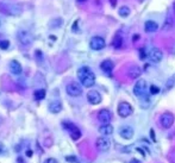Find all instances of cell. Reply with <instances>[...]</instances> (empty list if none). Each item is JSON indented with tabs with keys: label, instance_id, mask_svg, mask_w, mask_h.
Listing matches in <instances>:
<instances>
[{
	"label": "cell",
	"instance_id": "obj_11",
	"mask_svg": "<svg viewBox=\"0 0 175 163\" xmlns=\"http://www.w3.org/2000/svg\"><path fill=\"white\" fill-rule=\"evenodd\" d=\"M87 100L92 105H98L101 102V95L98 91H89L87 93Z\"/></svg>",
	"mask_w": 175,
	"mask_h": 163
},
{
	"label": "cell",
	"instance_id": "obj_27",
	"mask_svg": "<svg viewBox=\"0 0 175 163\" xmlns=\"http://www.w3.org/2000/svg\"><path fill=\"white\" fill-rule=\"evenodd\" d=\"M43 163H58L55 158H53V157H50V158H47L45 161H44Z\"/></svg>",
	"mask_w": 175,
	"mask_h": 163
},
{
	"label": "cell",
	"instance_id": "obj_28",
	"mask_svg": "<svg viewBox=\"0 0 175 163\" xmlns=\"http://www.w3.org/2000/svg\"><path fill=\"white\" fill-rule=\"evenodd\" d=\"M110 2H111V5H112V7H114V6L117 5V0H110Z\"/></svg>",
	"mask_w": 175,
	"mask_h": 163
},
{
	"label": "cell",
	"instance_id": "obj_34",
	"mask_svg": "<svg viewBox=\"0 0 175 163\" xmlns=\"http://www.w3.org/2000/svg\"><path fill=\"white\" fill-rule=\"evenodd\" d=\"M173 9H174V11H175V2L173 4Z\"/></svg>",
	"mask_w": 175,
	"mask_h": 163
},
{
	"label": "cell",
	"instance_id": "obj_18",
	"mask_svg": "<svg viewBox=\"0 0 175 163\" xmlns=\"http://www.w3.org/2000/svg\"><path fill=\"white\" fill-rule=\"evenodd\" d=\"M144 29L147 32H156L158 30V24L154 20H148V22H145Z\"/></svg>",
	"mask_w": 175,
	"mask_h": 163
},
{
	"label": "cell",
	"instance_id": "obj_31",
	"mask_svg": "<svg viewBox=\"0 0 175 163\" xmlns=\"http://www.w3.org/2000/svg\"><path fill=\"white\" fill-rule=\"evenodd\" d=\"M130 163H140V161H138V160H136V158H133V160L130 161Z\"/></svg>",
	"mask_w": 175,
	"mask_h": 163
},
{
	"label": "cell",
	"instance_id": "obj_19",
	"mask_svg": "<svg viewBox=\"0 0 175 163\" xmlns=\"http://www.w3.org/2000/svg\"><path fill=\"white\" fill-rule=\"evenodd\" d=\"M49 111L51 112V113H58V112H61L62 111V104L60 102V101H51L50 104H49Z\"/></svg>",
	"mask_w": 175,
	"mask_h": 163
},
{
	"label": "cell",
	"instance_id": "obj_21",
	"mask_svg": "<svg viewBox=\"0 0 175 163\" xmlns=\"http://www.w3.org/2000/svg\"><path fill=\"white\" fill-rule=\"evenodd\" d=\"M33 97L36 100H42V99L45 98V91L44 89H38L33 93Z\"/></svg>",
	"mask_w": 175,
	"mask_h": 163
},
{
	"label": "cell",
	"instance_id": "obj_29",
	"mask_svg": "<svg viewBox=\"0 0 175 163\" xmlns=\"http://www.w3.org/2000/svg\"><path fill=\"white\" fill-rule=\"evenodd\" d=\"M140 51H141V57H142V58H144V57H145V53H144V49H141Z\"/></svg>",
	"mask_w": 175,
	"mask_h": 163
},
{
	"label": "cell",
	"instance_id": "obj_4",
	"mask_svg": "<svg viewBox=\"0 0 175 163\" xmlns=\"http://www.w3.org/2000/svg\"><path fill=\"white\" fill-rule=\"evenodd\" d=\"M66 91L67 93H68V95H70V97H80L82 94V87H81V85L75 82V81L68 83L66 87Z\"/></svg>",
	"mask_w": 175,
	"mask_h": 163
},
{
	"label": "cell",
	"instance_id": "obj_20",
	"mask_svg": "<svg viewBox=\"0 0 175 163\" xmlns=\"http://www.w3.org/2000/svg\"><path fill=\"white\" fill-rule=\"evenodd\" d=\"M119 16L121 17H124V18H126V17H129V14H130V9L128 7V6H121V9H119Z\"/></svg>",
	"mask_w": 175,
	"mask_h": 163
},
{
	"label": "cell",
	"instance_id": "obj_32",
	"mask_svg": "<svg viewBox=\"0 0 175 163\" xmlns=\"http://www.w3.org/2000/svg\"><path fill=\"white\" fill-rule=\"evenodd\" d=\"M150 132H151V137H153V141L155 142V135H154V130H151Z\"/></svg>",
	"mask_w": 175,
	"mask_h": 163
},
{
	"label": "cell",
	"instance_id": "obj_36",
	"mask_svg": "<svg viewBox=\"0 0 175 163\" xmlns=\"http://www.w3.org/2000/svg\"><path fill=\"white\" fill-rule=\"evenodd\" d=\"M1 121H2V119H1V117H0V124H1Z\"/></svg>",
	"mask_w": 175,
	"mask_h": 163
},
{
	"label": "cell",
	"instance_id": "obj_6",
	"mask_svg": "<svg viewBox=\"0 0 175 163\" xmlns=\"http://www.w3.org/2000/svg\"><path fill=\"white\" fill-rule=\"evenodd\" d=\"M17 38H18L19 43L23 44V45H29V44L32 43L33 41L32 35L26 30H19L18 33H17Z\"/></svg>",
	"mask_w": 175,
	"mask_h": 163
},
{
	"label": "cell",
	"instance_id": "obj_23",
	"mask_svg": "<svg viewBox=\"0 0 175 163\" xmlns=\"http://www.w3.org/2000/svg\"><path fill=\"white\" fill-rule=\"evenodd\" d=\"M10 46V42L7 41V39H4V41H0V48L2 49V50H6L7 48Z\"/></svg>",
	"mask_w": 175,
	"mask_h": 163
},
{
	"label": "cell",
	"instance_id": "obj_16",
	"mask_svg": "<svg viewBox=\"0 0 175 163\" xmlns=\"http://www.w3.org/2000/svg\"><path fill=\"white\" fill-rule=\"evenodd\" d=\"M142 74V70H141V68L140 67H137V65H133L131 67L130 69H129V72H128V76L132 79V80H135V79H138L140 76Z\"/></svg>",
	"mask_w": 175,
	"mask_h": 163
},
{
	"label": "cell",
	"instance_id": "obj_9",
	"mask_svg": "<svg viewBox=\"0 0 175 163\" xmlns=\"http://www.w3.org/2000/svg\"><path fill=\"white\" fill-rule=\"evenodd\" d=\"M89 45H91V48L93 49V50H101V49H104L105 48V39L102 38V37H99V36H94V37H92V39H91V42H89Z\"/></svg>",
	"mask_w": 175,
	"mask_h": 163
},
{
	"label": "cell",
	"instance_id": "obj_24",
	"mask_svg": "<svg viewBox=\"0 0 175 163\" xmlns=\"http://www.w3.org/2000/svg\"><path fill=\"white\" fill-rule=\"evenodd\" d=\"M149 91H150L151 94H158L160 93V88L157 87V86H155V85H151L150 88H149Z\"/></svg>",
	"mask_w": 175,
	"mask_h": 163
},
{
	"label": "cell",
	"instance_id": "obj_17",
	"mask_svg": "<svg viewBox=\"0 0 175 163\" xmlns=\"http://www.w3.org/2000/svg\"><path fill=\"white\" fill-rule=\"evenodd\" d=\"M113 126L111 125V124H106V125H101L100 128H99V132L104 136V137H107L110 135H112L113 133Z\"/></svg>",
	"mask_w": 175,
	"mask_h": 163
},
{
	"label": "cell",
	"instance_id": "obj_2",
	"mask_svg": "<svg viewBox=\"0 0 175 163\" xmlns=\"http://www.w3.org/2000/svg\"><path fill=\"white\" fill-rule=\"evenodd\" d=\"M117 112H118L119 117H121V118H128L129 116H131L132 113H133V107H132L129 102L121 101V104L118 105Z\"/></svg>",
	"mask_w": 175,
	"mask_h": 163
},
{
	"label": "cell",
	"instance_id": "obj_22",
	"mask_svg": "<svg viewBox=\"0 0 175 163\" xmlns=\"http://www.w3.org/2000/svg\"><path fill=\"white\" fill-rule=\"evenodd\" d=\"M121 44H123V38L119 37V36H116L114 39H113V42H112V45H113L116 49H119L121 46Z\"/></svg>",
	"mask_w": 175,
	"mask_h": 163
},
{
	"label": "cell",
	"instance_id": "obj_1",
	"mask_svg": "<svg viewBox=\"0 0 175 163\" xmlns=\"http://www.w3.org/2000/svg\"><path fill=\"white\" fill-rule=\"evenodd\" d=\"M77 77L84 87H92L95 83V75L88 67H81L77 70Z\"/></svg>",
	"mask_w": 175,
	"mask_h": 163
},
{
	"label": "cell",
	"instance_id": "obj_10",
	"mask_svg": "<svg viewBox=\"0 0 175 163\" xmlns=\"http://www.w3.org/2000/svg\"><path fill=\"white\" fill-rule=\"evenodd\" d=\"M98 119L100 123H102V125H106V124H110V121L112 119V114L109 109H100L98 113Z\"/></svg>",
	"mask_w": 175,
	"mask_h": 163
},
{
	"label": "cell",
	"instance_id": "obj_25",
	"mask_svg": "<svg viewBox=\"0 0 175 163\" xmlns=\"http://www.w3.org/2000/svg\"><path fill=\"white\" fill-rule=\"evenodd\" d=\"M173 86H174V79H170L169 81H167V83H166V88L167 89H170Z\"/></svg>",
	"mask_w": 175,
	"mask_h": 163
},
{
	"label": "cell",
	"instance_id": "obj_3",
	"mask_svg": "<svg viewBox=\"0 0 175 163\" xmlns=\"http://www.w3.org/2000/svg\"><path fill=\"white\" fill-rule=\"evenodd\" d=\"M174 114L170 112H164L163 114L160 117V124L163 129H170L174 124Z\"/></svg>",
	"mask_w": 175,
	"mask_h": 163
},
{
	"label": "cell",
	"instance_id": "obj_5",
	"mask_svg": "<svg viewBox=\"0 0 175 163\" xmlns=\"http://www.w3.org/2000/svg\"><path fill=\"white\" fill-rule=\"evenodd\" d=\"M63 126L68 130V132H69V135H70V137H72L73 141H77V139L81 137V131L79 130L77 126H75L73 123L63 121Z\"/></svg>",
	"mask_w": 175,
	"mask_h": 163
},
{
	"label": "cell",
	"instance_id": "obj_14",
	"mask_svg": "<svg viewBox=\"0 0 175 163\" xmlns=\"http://www.w3.org/2000/svg\"><path fill=\"white\" fill-rule=\"evenodd\" d=\"M9 67H10L11 73L14 74V75H19V74L22 73V65H20V63H19L18 61H16V60H12L11 62L9 63Z\"/></svg>",
	"mask_w": 175,
	"mask_h": 163
},
{
	"label": "cell",
	"instance_id": "obj_8",
	"mask_svg": "<svg viewBox=\"0 0 175 163\" xmlns=\"http://www.w3.org/2000/svg\"><path fill=\"white\" fill-rule=\"evenodd\" d=\"M95 146L99 151H109L111 148V142L107 137H99L95 142Z\"/></svg>",
	"mask_w": 175,
	"mask_h": 163
},
{
	"label": "cell",
	"instance_id": "obj_30",
	"mask_svg": "<svg viewBox=\"0 0 175 163\" xmlns=\"http://www.w3.org/2000/svg\"><path fill=\"white\" fill-rule=\"evenodd\" d=\"M26 155H28L29 157H31V156H32V151H31V150H28V152H26Z\"/></svg>",
	"mask_w": 175,
	"mask_h": 163
},
{
	"label": "cell",
	"instance_id": "obj_12",
	"mask_svg": "<svg viewBox=\"0 0 175 163\" xmlns=\"http://www.w3.org/2000/svg\"><path fill=\"white\" fill-rule=\"evenodd\" d=\"M119 135H121V138H124V139H131L132 137H133V135H135V131L132 129L131 126H123L121 128V130H119Z\"/></svg>",
	"mask_w": 175,
	"mask_h": 163
},
{
	"label": "cell",
	"instance_id": "obj_33",
	"mask_svg": "<svg viewBox=\"0 0 175 163\" xmlns=\"http://www.w3.org/2000/svg\"><path fill=\"white\" fill-rule=\"evenodd\" d=\"M77 1H79V2H85L86 0H77Z\"/></svg>",
	"mask_w": 175,
	"mask_h": 163
},
{
	"label": "cell",
	"instance_id": "obj_35",
	"mask_svg": "<svg viewBox=\"0 0 175 163\" xmlns=\"http://www.w3.org/2000/svg\"><path fill=\"white\" fill-rule=\"evenodd\" d=\"M1 24H2V22H1V19H0V26H1Z\"/></svg>",
	"mask_w": 175,
	"mask_h": 163
},
{
	"label": "cell",
	"instance_id": "obj_15",
	"mask_svg": "<svg viewBox=\"0 0 175 163\" xmlns=\"http://www.w3.org/2000/svg\"><path fill=\"white\" fill-rule=\"evenodd\" d=\"M100 68H101V70H102V72H105V73L110 74V73L113 70V68H114V63H113L111 60H105V61H102V62H101Z\"/></svg>",
	"mask_w": 175,
	"mask_h": 163
},
{
	"label": "cell",
	"instance_id": "obj_7",
	"mask_svg": "<svg viewBox=\"0 0 175 163\" xmlns=\"http://www.w3.org/2000/svg\"><path fill=\"white\" fill-rule=\"evenodd\" d=\"M147 89H148L147 81H145V80H143V79H140V80L135 83L133 93H135V95H137V97H143V95L145 94Z\"/></svg>",
	"mask_w": 175,
	"mask_h": 163
},
{
	"label": "cell",
	"instance_id": "obj_13",
	"mask_svg": "<svg viewBox=\"0 0 175 163\" xmlns=\"http://www.w3.org/2000/svg\"><path fill=\"white\" fill-rule=\"evenodd\" d=\"M149 56V58L155 62V63H158V62H161V60H162V57H163V54H162V51L160 50V49H151L150 50V53L148 54Z\"/></svg>",
	"mask_w": 175,
	"mask_h": 163
},
{
	"label": "cell",
	"instance_id": "obj_26",
	"mask_svg": "<svg viewBox=\"0 0 175 163\" xmlns=\"http://www.w3.org/2000/svg\"><path fill=\"white\" fill-rule=\"evenodd\" d=\"M66 161L67 162H70V163H75L76 162V157H75V156H67Z\"/></svg>",
	"mask_w": 175,
	"mask_h": 163
}]
</instances>
